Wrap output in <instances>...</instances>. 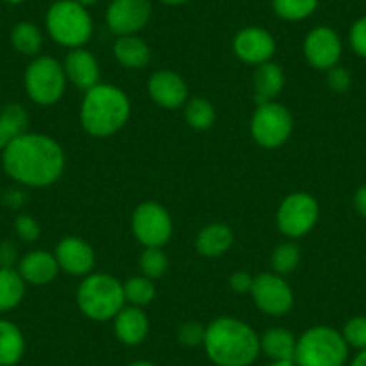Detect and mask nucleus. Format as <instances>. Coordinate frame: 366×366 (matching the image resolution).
Instances as JSON below:
<instances>
[{
    "instance_id": "1",
    "label": "nucleus",
    "mask_w": 366,
    "mask_h": 366,
    "mask_svg": "<svg viewBox=\"0 0 366 366\" xmlns=\"http://www.w3.org/2000/svg\"><path fill=\"white\" fill-rule=\"evenodd\" d=\"M6 174L27 187H49L65 169V153L58 140L41 133H24L2 149Z\"/></svg>"
},
{
    "instance_id": "2",
    "label": "nucleus",
    "mask_w": 366,
    "mask_h": 366,
    "mask_svg": "<svg viewBox=\"0 0 366 366\" xmlns=\"http://www.w3.org/2000/svg\"><path fill=\"white\" fill-rule=\"evenodd\" d=\"M203 347L216 366H249L260 354V337L242 320L221 316L207 325Z\"/></svg>"
},
{
    "instance_id": "3",
    "label": "nucleus",
    "mask_w": 366,
    "mask_h": 366,
    "mask_svg": "<svg viewBox=\"0 0 366 366\" xmlns=\"http://www.w3.org/2000/svg\"><path fill=\"white\" fill-rule=\"evenodd\" d=\"M132 103L126 92L114 84L99 83L86 90L81 103V126L92 137H110L121 132L129 121Z\"/></svg>"
},
{
    "instance_id": "4",
    "label": "nucleus",
    "mask_w": 366,
    "mask_h": 366,
    "mask_svg": "<svg viewBox=\"0 0 366 366\" xmlns=\"http://www.w3.org/2000/svg\"><path fill=\"white\" fill-rule=\"evenodd\" d=\"M79 311L94 322H108L126 305L124 286L108 273H90L76 293Z\"/></svg>"
},
{
    "instance_id": "5",
    "label": "nucleus",
    "mask_w": 366,
    "mask_h": 366,
    "mask_svg": "<svg viewBox=\"0 0 366 366\" xmlns=\"http://www.w3.org/2000/svg\"><path fill=\"white\" fill-rule=\"evenodd\" d=\"M45 27L56 44L69 49L84 47L94 34L90 13L76 0L54 2L45 15Z\"/></svg>"
},
{
    "instance_id": "6",
    "label": "nucleus",
    "mask_w": 366,
    "mask_h": 366,
    "mask_svg": "<svg viewBox=\"0 0 366 366\" xmlns=\"http://www.w3.org/2000/svg\"><path fill=\"white\" fill-rule=\"evenodd\" d=\"M348 357V345L334 327L316 325L305 330L297 341V366H343Z\"/></svg>"
},
{
    "instance_id": "7",
    "label": "nucleus",
    "mask_w": 366,
    "mask_h": 366,
    "mask_svg": "<svg viewBox=\"0 0 366 366\" xmlns=\"http://www.w3.org/2000/svg\"><path fill=\"white\" fill-rule=\"evenodd\" d=\"M24 86L33 103L40 107L56 104L65 94V69L58 59L51 56H36L27 66Z\"/></svg>"
},
{
    "instance_id": "8",
    "label": "nucleus",
    "mask_w": 366,
    "mask_h": 366,
    "mask_svg": "<svg viewBox=\"0 0 366 366\" xmlns=\"http://www.w3.org/2000/svg\"><path fill=\"white\" fill-rule=\"evenodd\" d=\"M249 133L266 149L284 146L293 133V115L277 101L257 104L249 121Z\"/></svg>"
},
{
    "instance_id": "9",
    "label": "nucleus",
    "mask_w": 366,
    "mask_h": 366,
    "mask_svg": "<svg viewBox=\"0 0 366 366\" xmlns=\"http://www.w3.org/2000/svg\"><path fill=\"white\" fill-rule=\"evenodd\" d=\"M320 205L309 192H293L280 203L277 210V227L286 237L298 239L312 230L318 223Z\"/></svg>"
},
{
    "instance_id": "10",
    "label": "nucleus",
    "mask_w": 366,
    "mask_h": 366,
    "mask_svg": "<svg viewBox=\"0 0 366 366\" xmlns=\"http://www.w3.org/2000/svg\"><path fill=\"white\" fill-rule=\"evenodd\" d=\"M132 228L144 248H164L172 235V219L160 203L144 202L133 212Z\"/></svg>"
},
{
    "instance_id": "11",
    "label": "nucleus",
    "mask_w": 366,
    "mask_h": 366,
    "mask_svg": "<svg viewBox=\"0 0 366 366\" xmlns=\"http://www.w3.org/2000/svg\"><path fill=\"white\" fill-rule=\"evenodd\" d=\"M252 297L257 307L269 316H284L295 304V295L282 274L260 273L253 279Z\"/></svg>"
},
{
    "instance_id": "12",
    "label": "nucleus",
    "mask_w": 366,
    "mask_h": 366,
    "mask_svg": "<svg viewBox=\"0 0 366 366\" xmlns=\"http://www.w3.org/2000/svg\"><path fill=\"white\" fill-rule=\"evenodd\" d=\"M151 0H112L107 9V24L117 36L137 34L149 24Z\"/></svg>"
},
{
    "instance_id": "13",
    "label": "nucleus",
    "mask_w": 366,
    "mask_h": 366,
    "mask_svg": "<svg viewBox=\"0 0 366 366\" xmlns=\"http://www.w3.org/2000/svg\"><path fill=\"white\" fill-rule=\"evenodd\" d=\"M343 45L334 29L327 26L315 27L304 40V56L316 70H330L340 63Z\"/></svg>"
},
{
    "instance_id": "14",
    "label": "nucleus",
    "mask_w": 366,
    "mask_h": 366,
    "mask_svg": "<svg viewBox=\"0 0 366 366\" xmlns=\"http://www.w3.org/2000/svg\"><path fill=\"white\" fill-rule=\"evenodd\" d=\"M232 47H234V54L241 61L255 66L271 61L277 51L273 34L259 26H248L239 31Z\"/></svg>"
},
{
    "instance_id": "15",
    "label": "nucleus",
    "mask_w": 366,
    "mask_h": 366,
    "mask_svg": "<svg viewBox=\"0 0 366 366\" xmlns=\"http://www.w3.org/2000/svg\"><path fill=\"white\" fill-rule=\"evenodd\" d=\"M54 257L58 260L59 269L74 274V277H86L96 266L94 248L84 239L74 237V235L61 239L58 242Z\"/></svg>"
},
{
    "instance_id": "16",
    "label": "nucleus",
    "mask_w": 366,
    "mask_h": 366,
    "mask_svg": "<svg viewBox=\"0 0 366 366\" xmlns=\"http://www.w3.org/2000/svg\"><path fill=\"white\" fill-rule=\"evenodd\" d=\"M147 92L158 107L169 108V110L183 107L189 97L187 84L183 77L167 69L151 74L149 81H147Z\"/></svg>"
},
{
    "instance_id": "17",
    "label": "nucleus",
    "mask_w": 366,
    "mask_h": 366,
    "mask_svg": "<svg viewBox=\"0 0 366 366\" xmlns=\"http://www.w3.org/2000/svg\"><path fill=\"white\" fill-rule=\"evenodd\" d=\"M63 69H65L66 81H70L74 86L81 88V90L86 92L99 84V61L84 47L72 49L63 61Z\"/></svg>"
},
{
    "instance_id": "18",
    "label": "nucleus",
    "mask_w": 366,
    "mask_h": 366,
    "mask_svg": "<svg viewBox=\"0 0 366 366\" xmlns=\"http://www.w3.org/2000/svg\"><path fill=\"white\" fill-rule=\"evenodd\" d=\"M58 260L54 253L45 252V249H33L26 253L19 262V273L26 284L31 286H47L58 277L59 273Z\"/></svg>"
},
{
    "instance_id": "19",
    "label": "nucleus",
    "mask_w": 366,
    "mask_h": 366,
    "mask_svg": "<svg viewBox=\"0 0 366 366\" xmlns=\"http://www.w3.org/2000/svg\"><path fill=\"white\" fill-rule=\"evenodd\" d=\"M114 329L115 336L121 343L133 347L146 340L147 332H149V320L142 307L124 305L114 318Z\"/></svg>"
},
{
    "instance_id": "20",
    "label": "nucleus",
    "mask_w": 366,
    "mask_h": 366,
    "mask_svg": "<svg viewBox=\"0 0 366 366\" xmlns=\"http://www.w3.org/2000/svg\"><path fill=\"white\" fill-rule=\"evenodd\" d=\"M284 84H286V76H284L280 65L267 61L257 66L255 74H253V90H255L257 104L274 101V97L284 90Z\"/></svg>"
},
{
    "instance_id": "21",
    "label": "nucleus",
    "mask_w": 366,
    "mask_h": 366,
    "mask_svg": "<svg viewBox=\"0 0 366 366\" xmlns=\"http://www.w3.org/2000/svg\"><path fill=\"white\" fill-rule=\"evenodd\" d=\"M114 56L124 69L139 70L149 63L151 49L137 34H126V36H117L115 40Z\"/></svg>"
},
{
    "instance_id": "22",
    "label": "nucleus",
    "mask_w": 366,
    "mask_h": 366,
    "mask_svg": "<svg viewBox=\"0 0 366 366\" xmlns=\"http://www.w3.org/2000/svg\"><path fill=\"white\" fill-rule=\"evenodd\" d=\"M234 244V232L224 223H210L199 230L196 249L203 257H221Z\"/></svg>"
},
{
    "instance_id": "23",
    "label": "nucleus",
    "mask_w": 366,
    "mask_h": 366,
    "mask_svg": "<svg viewBox=\"0 0 366 366\" xmlns=\"http://www.w3.org/2000/svg\"><path fill=\"white\" fill-rule=\"evenodd\" d=\"M26 354V337L16 323L0 320V366H15Z\"/></svg>"
},
{
    "instance_id": "24",
    "label": "nucleus",
    "mask_w": 366,
    "mask_h": 366,
    "mask_svg": "<svg viewBox=\"0 0 366 366\" xmlns=\"http://www.w3.org/2000/svg\"><path fill=\"white\" fill-rule=\"evenodd\" d=\"M297 337L286 329H269L260 337V352L271 361H295Z\"/></svg>"
},
{
    "instance_id": "25",
    "label": "nucleus",
    "mask_w": 366,
    "mask_h": 366,
    "mask_svg": "<svg viewBox=\"0 0 366 366\" xmlns=\"http://www.w3.org/2000/svg\"><path fill=\"white\" fill-rule=\"evenodd\" d=\"M26 280L15 267H0V312L13 311L26 297Z\"/></svg>"
},
{
    "instance_id": "26",
    "label": "nucleus",
    "mask_w": 366,
    "mask_h": 366,
    "mask_svg": "<svg viewBox=\"0 0 366 366\" xmlns=\"http://www.w3.org/2000/svg\"><path fill=\"white\" fill-rule=\"evenodd\" d=\"M29 117L20 104H6L0 110V149H6L16 137L27 133Z\"/></svg>"
},
{
    "instance_id": "27",
    "label": "nucleus",
    "mask_w": 366,
    "mask_h": 366,
    "mask_svg": "<svg viewBox=\"0 0 366 366\" xmlns=\"http://www.w3.org/2000/svg\"><path fill=\"white\" fill-rule=\"evenodd\" d=\"M11 45L24 56H36L44 45V36L36 24L19 22L11 31Z\"/></svg>"
},
{
    "instance_id": "28",
    "label": "nucleus",
    "mask_w": 366,
    "mask_h": 366,
    "mask_svg": "<svg viewBox=\"0 0 366 366\" xmlns=\"http://www.w3.org/2000/svg\"><path fill=\"white\" fill-rule=\"evenodd\" d=\"M185 121L192 129L205 132L216 121V108L205 97H192L185 103Z\"/></svg>"
},
{
    "instance_id": "29",
    "label": "nucleus",
    "mask_w": 366,
    "mask_h": 366,
    "mask_svg": "<svg viewBox=\"0 0 366 366\" xmlns=\"http://www.w3.org/2000/svg\"><path fill=\"white\" fill-rule=\"evenodd\" d=\"M320 0H271L274 15L287 22H300L309 19L318 8Z\"/></svg>"
},
{
    "instance_id": "30",
    "label": "nucleus",
    "mask_w": 366,
    "mask_h": 366,
    "mask_svg": "<svg viewBox=\"0 0 366 366\" xmlns=\"http://www.w3.org/2000/svg\"><path fill=\"white\" fill-rule=\"evenodd\" d=\"M124 297L129 305H137V307H144V305L151 304L153 298L157 297V287H154L153 280L147 277H132L126 280L124 284Z\"/></svg>"
},
{
    "instance_id": "31",
    "label": "nucleus",
    "mask_w": 366,
    "mask_h": 366,
    "mask_svg": "<svg viewBox=\"0 0 366 366\" xmlns=\"http://www.w3.org/2000/svg\"><path fill=\"white\" fill-rule=\"evenodd\" d=\"M300 262V248L295 242H282L271 253V267L273 273L287 274Z\"/></svg>"
},
{
    "instance_id": "32",
    "label": "nucleus",
    "mask_w": 366,
    "mask_h": 366,
    "mask_svg": "<svg viewBox=\"0 0 366 366\" xmlns=\"http://www.w3.org/2000/svg\"><path fill=\"white\" fill-rule=\"evenodd\" d=\"M139 264L144 277L154 280V279H160L162 274L167 271L169 259L162 248H146L142 255H140Z\"/></svg>"
},
{
    "instance_id": "33",
    "label": "nucleus",
    "mask_w": 366,
    "mask_h": 366,
    "mask_svg": "<svg viewBox=\"0 0 366 366\" xmlns=\"http://www.w3.org/2000/svg\"><path fill=\"white\" fill-rule=\"evenodd\" d=\"M341 334L348 347L366 350V316H355V318L348 320Z\"/></svg>"
},
{
    "instance_id": "34",
    "label": "nucleus",
    "mask_w": 366,
    "mask_h": 366,
    "mask_svg": "<svg viewBox=\"0 0 366 366\" xmlns=\"http://www.w3.org/2000/svg\"><path fill=\"white\" fill-rule=\"evenodd\" d=\"M205 332L207 327H203L202 323L187 322L178 329V341L185 347H198L205 341Z\"/></svg>"
},
{
    "instance_id": "35",
    "label": "nucleus",
    "mask_w": 366,
    "mask_h": 366,
    "mask_svg": "<svg viewBox=\"0 0 366 366\" xmlns=\"http://www.w3.org/2000/svg\"><path fill=\"white\" fill-rule=\"evenodd\" d=\"M15 230L22 241L26 242H34L41 234V228L38 224V221L33 216H27V214H20L15 219Z\"/></svg>"
},
{
    "instance_id": "36",
    "label": "nucleus",
    "mask_w": 366,
    "mask_h": 366,
    "mask_svg": "<svg viewBox=\"0 0 366 366\" xmlns=\"http://www.w3.org/2000/svg\"><path fill=\"white\" fill-rule=\"evenodd\" d=\"M348 40H350V47L354 49L355 54L366 59V16L352 24Z\"/></svg>"
},
{
    "instance_id": "37",
    "label": "nucleus",
    "mask_w": 366,
    "mask_h": 366,
    "mask_svg": "<svg viewBox=\"0 0 366 366\" xmlns=\"http://www.w3.org/2000/svg\"><path fill=\"white\" fill-rule=\"evenodd\" d=\"M350 72L343 66H334V69L327 70V83L332 88L334 92H345L348 86H350Z\"/></svg>"
},
{
    "instance_id": "38",
    "label": "nucleus",
    "mask_w": 366,
    "mask_h": 366,
    "mask_svg": "<svg viewBox=\"0 0 366 366\" xmlns=\"http://www.w3.org/2000/svg\"><path fill=\"white\" fill-rule=\"evenodd\" d=\"M230 287L235 293H252L253 277L248 271H235L230 277Z\"/></svg>"
},
{
    "instance_id": "39",
    "label": "nucleus",
    "mask_w": 366,
    "mask_h": 366,
    "mask_svg": "<svg viewBox=\"0 0 366 366\" xmlns=\"http://www.w3.org/2000/svg\"><path fill=\"white\" fill-rule=\"evenodd\" d=\"M16 262V248L13 242H0V267H13Z\"/></svg>"
},
{
    "instance_id": "40",
    "label": "nucleus",
    "mask_w": 366,
    "mask_h": 366,
    "mask_svg": "<svg viewBox=\"0 0 366 366\" xmlns=\"http://www.w3.org/2000/svg\"><path fill=\"white\" fill-rule=\"evenodd\" d=\"M354 207L359 216L366 217V185L359 187L354 194Z\"/></svg>"
},
{
    "instance_id": "41",
    "label": "nucleus",
    "mask_w": 366,
    "mask_h": 366,
    "mask_svg": "<svg viewBox=\"0 0 366 366\" xmlns=\"http://www.w3.org/2000/svg\"><path fill=\"white\" fill-rule=\"evenodd\" d=\"M6 203H9L11 207H20L24 203V194L19 191H9L8 194H6Z\"/></svg>"
},
{
    "instance_id": "42",
    "label": "nucleus",
    "mask_w": 366,
    "mask_h": 366,
    "mask_svg": "<svg viewBox=\"0 0 366 366\" xmlns=\"http://www.w3.org/2000/svg\"><path fill=\"white\" fill-rule=\"evenodd\" d=\"M350 366H366V350H359V354L355 355Z\"/></svg>"
},
{
    "instance_id": "43",
    "label": "nucleus",
    "mask_w": 366,
    "mask_h": 366,
    "mask_svg": "<svg viewBox=\"0 0 366 366\" xmlns=\"http://www.w3.org/2000/svg\"><path fill=\"white\" fill-rule=\"evenodd\" d=\"M158 2L167 6H183V4H187V2H191V0H158Z\"/></svg>"
},
{
    "instance_id": "44",
    "label": "nucleus",
    "mask_w": 366,
    "mask_h": 366,
    "mask_svg": "<svg viewBox=\"0 0 366 366\" xmlns=\"http://www.w3.org/2000/svg\"><path fill=\"white\" fill-rule=\"evenodd\" d=\"M76 2H79L81 6H84V8H92V6H96L99 0H76Z\"/></svg>"
},
{
    "instance_id": "45",
    "label": "nucleus",
    "mask_w": 366,
    "mask_h": 366,
    "mask_svg": "<svg viewBox=\"0 0 366 366\" xmlns=\"http://www.w3.org/2000/svg\"><path fill=\"white\" fill-rule=\"evenodd\" d=\"M267 366H297V365H295V361H273Z\"/></svg>"
},
{
    "instance_id": "46",
    "label": "nucleus",
    "mask_w": 366,
    "mask_h": 366,
    "mask_svg": "<svg viewBox=\"0 0 366 366\" xmlns=\"http://www.w3.org/2000/svg\"><path fill=\"white\" fill-rule=\"evenodd\" d=\"M129 366H157V365H154V362H149V361H135V362H132Z\"/></svg>"
},
{
    "instance_id": "47",
    "label": "nucleus",
    "mask_w": 366,
    "mask_h": 366,
    "mask_svg": "<svg viewBox=\"0 0 366 366\" xmlns=\"http://www.w3.org/2000/svg\"><path fill=\"white\" fill-rule=\"evenodd\" d=\"M2 2H6V4H11V6H19V4H24L26 0H2Z\"/></svg>"
},
{
    "instance_id": "48",
    "label": "nucleus",
    "mask_w": 366,
    "mask_h": 366,
    "mask_svg": "<svg viewBox=\"0 0 366 366\" xmlns=\"http://www.w3.org/2000/svg\"><path fill=\"white\" fill-rule=\"evenodd\" d=\"M54 2H58V0H54Z\"/></svg>"
}]
</instances>
